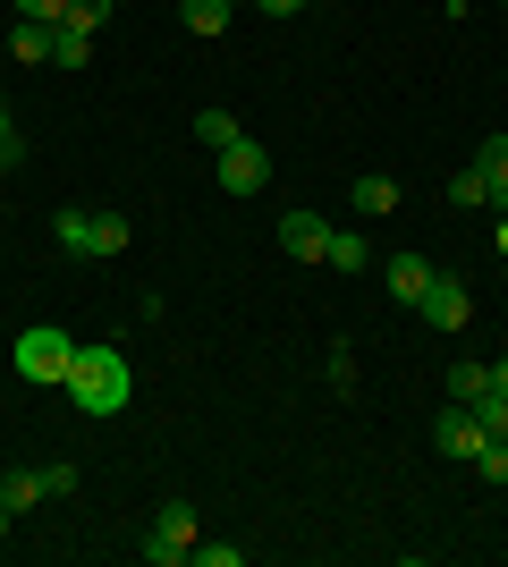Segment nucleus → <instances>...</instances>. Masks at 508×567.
Instances as JSON below:
<instances>
[{"mask_svg": "<svg viewBox=\"0 0 508 567\" xmlns=\"http://www.w3.org/2000/svg\"><path fill=\"white\" fill-rule=\"evenodd\" d=\"M238 559H246L238 543H195V567H238Z\"/></svg>", "mask_w": 508, "mask_h": 567, "instance_id": "a878e982", "label": "nucleus"}, {"mask_svg": "<svg viewBox=\"0 0 508 567\" xmlns=\"http://www.w3.org/2000/svg\"><path fill=\"white\" fill-rule=\"evenodd\" d=\"M102 18H111V0H69V25H85V34H102Z\"/></svg>", "mask_w": 508, "mask_h": 567, "instance_id": "393cba45", "label": "nucleus"}, {"mask_svg": "<svg viewBox=\"0 0 508 567\" xmlns=\"http://www.w3.org/2000/svg\"><path fill=\"white\" fill-rule=\"evenodd\" d=\"M9 51H18L25 69H43V60H51V25H34V18H18V25H9Z\"/></svg>", "mask_w": 508, "mask_h": 567, "instance_id": "2eb2a0df", "label": "nucleus"}, {"mask_svg": "<svg viewBox=\"0 0 508 567\" xmlns=\"http://www.w3.org/2000/svg\"><path fill=\"white\" fill-rule=\"evenodd\" d=\"M271 237H280V255L314 262V271L331 262V220H322V213H280V229H271Z\"/></svg>", "mask_w": 508, "mask_h": 567, "instance_id": "6e6552de", "label": "nucleus"}, {"mask_svg": "<svg viewBox=\"0 0 508 567\" xmlns=\"http://www.w3.org/2000/svg\"><path fill=\"white\" fill-rule=\"evenodd\" d=\"M433 450L458 457V466H475V457H484V424H475V406H458V399L440 406V415H433Z\"/></svg>", "mask_w": 508, "mask_h": 567, "instance_id": "0eeeda50", "label": "nucleus"}, {"mask_svg": "<svg viewBox=\"0 0 508 567\" xmlns=\"http://www.w3.org/2000/svg\"><path fill=\"white\" fill-rule=\"evenodd\" d=\"M145 559L153 567H187L195 559V508L187 499H162V517H153V534H145Z\"/></svg>", "mask_w": 508, "mask_h": 567, "instance_id": "20e7f679", "label": "nucleus"}, {"mask_svg": "<svg viewBox=\"0 0 508 567\" xmlns=\"http://www.w3.org/2000/svg\"><path fill=\"white\" fill-rule=\"evenodd\" d=\"M0 543H9V508H0Z\"/></svg>", "mask_w": 508, "mask_h": 567, "instance_id": "7c9ffc66", "label": "nucleus"}, {"mask_svg": "<svg viewBox=\"0 0 508 567\" xmlns=\"http://www.w3.org/2000/svg\"><path fill=\"white\" fill-rule=\"evenodd\" d=\"M491 390H500V399H508V355H500V364H491Z\"/></svg>", "mask_w": 508, "mask_h": 567, "instance_id": "c85d7f7f", "label": "nucleus"}, {"mask_svg": "<svg viewBox=\"0 0 508 567\" xmlns=\"http://www.w3.org/2000/svg\"><path fill=\"white\" fill-rule=\"evenodd\" d=\"M449 204H458V213H466V204H491V178L475 162H458V169H449Z\"/></svg>", "mask_w": 508, "mask_h": 567, "instance_id": "f3484780", "label": "nucleus"}, {"mask_svg": "<svg viewBox=\"0 0 508 567\" xmlns=\"http://www.w3.org/2000/svg\"><path fill=\"white\" fill-rule=\"evenodd\" d=\"M34 499H43V466H18V474H0V508H9V517H25Z\"/></svg>", "mask_w": 508, "mask_h": 567, "instance_id": "f8f14e48", "label": "nucleus"}, {"mask_svg": "<svg viewBox=\"0 0 508 567\" xmlns=\"http://www.w3.org/2000/svg\"><path fill=\"white\" fill-rule=\"evenodd\" d=\"M69 406L76 415H120L127 399H136V373H127V355L111 348V339H76V355H69Z\"/></svg>", "mask_w": 508, "mask_h": 567, "instance_id": "f257e3e1", "label": "nucleus"}, {"mask_svg": "<svg viewBox=\"0 0 508 567\" xmlns=\"http://www.w3.org/2000/svg\"><path fill=\"white\" fill-rule=\"evenodd\" d=\"M229 9H255V0H229Z\"/></svg>", "mask_w": 508, "mask_h": 567, "instance_id": "2f4dec72", "label": "nucleus"}, {"mask_svg": "<svg viewBox=\"0 0 508 567\" xmlns=\"http://www.w3.org/2000/svg\"><path fill=\"white\" fill-rule=\"evenodd\" d=\"M424 288H433V262H424V255H390V297H407V306H415Z\"/></svg>", "mask_w": 508, "mask_h": 567, "instance_id": "4468645a", "label": "nucleus"}, {"mask_svg": "<svg viewBox=\"0 0 508 567\" xmlns=\"http://www.w3.org/2000/svg\"><path fill=\"white\" fill-rule=\"evenodd\" d=\"M415 313H424L433 331H449V339H458L466 322H475V297H466V280H458V271H433V288L415 297Z\"/></svg>", "mask_w": 508, "mask_h": 567, "instance_id": "39448f33", "label": "nucleus"}, {"mask_svg": "<svg viewBox=\"0 0 508 567\" xmlns=\"http://www.w3.org/2000/svg\"><path fill=\"white\" fill-rule=\"evenodd\" d=\"M51 246L76 262H102V255H127V213H102V204H60L51 213Z\"/></svg>", "mask_w": 508, "mask_h": 567, "instance_id": "f03ea898", "label": "nucleus"}, {"mask_svg": "<svg viewBox=\"0 0 508 567\" xmlns=\"http://www.w3.org/2000/svg\"><path fill=\"white\" fill-rule=\"evenodd\" d=\"M475 169L491 178V204L508 213V136H484V144H475Z\"/></svg>", "mask_w": 508, "mask_h": 567, "instance_id": "ddd939ff", "label": "nucleus"}, {"mask_svg": "<svg viewBox=\"0 0 508 567\" xmlns=\"http://www.w3.org/2000/svg\"><path fill=\"white\" fill-rule=\"evenodd\" d=\"M331 271H373V246L356 229H331Z\"/></svg>", "mask_w": 508, "mask_h": 567, "instance_id": "a211bd4d", "label": "nucleus"}, {"mask_svg": "<svg viewBox=\"0 0 508 567\" xmlns=\"http://www.w3.org/2000/svg\"><path fill=\"white\" fill-rule=\"evenodd\" d=\"M76 492V466H43V499H69Z\"/></svg>", "mask_w": 508, "mask_h": 567, "instance_id": "bb28decb", "label": "nucleus"}, {"mask_svg": "<svg viewBox=\"0 0 508 567\" xmlns=\"http://www.w3.org/2000/svg\"><path fill=\"white\" fill-rule=\"evenodd\" d=\"M212 162H220V187H229V195H263V187H271V153H263V144H255V136L220 144Z\"/></svg>", "mask_w": 508, "mask_h": 567, "instance_id": "423d86ee", "label": "nucleus"}, {"mask_svg": "<svg viewBox=\"0 0 508 567\" xmlns=\"http://www.w3.org/2000/svg\"><path fill=\"white\" fill-rule=\"evenodd\" d=\"M25 162V136H18V118H9V102H0V169H18Z\"/></svg>", "mask_w": 508, "mask_h": 567, "instance_id": "412c9836", "label": "nucleus"}, {"mask_svg": "<svg viewBox=\"0 0 508 567\" xmlns=\"http://www.w3.org/2000/svg\"><path fill=\"white\" fill-rule=\"evenodd\" d=\"M85 60H94V34H85V25H51V69H85Z\"/></svg>", "mask_w": 508, "mask_h": 567, "instance_id": "9b49d317", "label": "nucleus"}, {"mask_svg": "<svg viewBox=\"0 0 508 567\" xmlns=\"http://www.w3.org/2000/svg\"><path fill=\"white\" fill-rule=\"evenodd\" d=\"M9 9H18V18H34V25H60V18H69V0H9Z\"/></svg>", "mask_w": 508, "mask_h": 567, "instance_id": "4be33fe9", "label": "nucleus"}, {"mask_svg": "<svg viewBox=\"0 0 508 567\" xmlns=\"http://www.w3.org/2000/svg\"><path fill=\"white\" fill-rule=\"evenodd\" d=\"M475 474H484V483H508V441H484V457H475Z\"/></svg>", "mask_w": 508, "mask_h": 567, "instance_id": "5701e85b", "label": "nucleus"}, {"mask_svg": "<svg viewBox=\"0 0 508 567\" xmlns=\"http://www.w3.org/2000/svg\"><path fill=\"white\" fill-rule=\"evenodd\" d=\"M195 144H204V153H220V144H238V118L229 111H195V127H187Z\"/></svg>", "mask_w": 508, "mask_h": 567, "instance_id": "dca6fc26", "label": "nucleus"}, {"mask_svg": "<svg viewBox=\"0 0 508 567\" xmlns=\"http://www.w3.org/2000/svg\"><path fill=\"white\" fill-rule=\"evenodd\" d=\"M322 373H331V390H356V355L331 348V355H322Z\"/></svg>", "mask_w": 508, "mask_h": 567, "instance_id": "b1692460", "label": "nucleus"}, {"mask_svg": "<svg viewBox=\"0 0 508 567\" xmlns=\"http://www.w3.org/2000/svg\"><path fill=\"white\" fill-rule=\"evenodd\" d=\"M255 9H263V18H297V9H305V0H255Z\"/></svg>", "mask_w": 508, "mask_h": 567, "instance_id": "cd10ccee", "label": "nucleus"}, {"mask_svg": "<svg viewBox=\"0 0 508 567\" xmlns=\"http://www.w3.org/2000/svg\"><path fill=\"white\" fill-rule=\"evenodd\" d=\"M475 424H484V441H508V399H500V390L475 406Z\"/></svg>", "mask_w": 508, "mask_h": 567, "instance_id": "aec40b11", "label": "nucleus"}, {"mask_svg": "<svg viewBox=\"0 0 508 567\" xmlns=\"http://www.w3.org/2000/svg\"><path fill=\"white\" fill-rule=\"evenodd\" d=\"M449 399H458V406L491 399V364H484V355H458V364H449Z\"/></svg>", "mask_w": 508, "mask_h": 567, "instance_id": "9d476101", "label": "nucleus"}, {"mask_svg": "<svg viewBox=\"0 0 508 567\" xmlns=\"http://www.w3.org/2000/svg\"><path fill=\"white\" fill-rule=\"evenodd\" d=\"M69 355H76V339H69V331L34 322V331H18L9 364H18V381H34V390H60V381H69Z\"/></svg>", "mask_w": 508, "mask_h": 567, "instance_id": "7ed1b4c3", "label": "nucleus"}, {"mask_svg": "<svg viewBox=\"0 0 508 567\" xmlns=\"http://www.w3.org/2000/svg\"><path fill=\"white\" fill-rule=\"evenodd\" d=\"M491 246H500V255H508V213H500V237H491Z\"/></svg>", "mask_w": 508, "mask_h": 567, "instance_id": "c756f323", "label": "nucleus"}, {"mask_svg": "<svg viewBox=\"0 0 508 567\" xmlns=\"http://www.w3.org/2000/svg\"><path fill=\"white\" fill-rule=\"evenodd\" d=\"M187 34H204V43L229 34V0H187Z\"/></svg>", "mask_w": 508, "mask_h": 567, "instance_id": "6ab92c4d", "label": "nucleus"}, {"mask_svg": "<svg viewBox=\"0 0 508 567\" xmlns=\"http://www.w3.org/2000/svg\"><path fill=\"white\" fill-rule=\"evenodd\" d=\"M348 213H356V220H382V213H398V178H382V169H364L356 187H348Z\"/></svg>", "mask_w": 508, "mask_h": 567, "instance_id": "1a4fd4ad", "label": "nucleus"}]
</instances>
